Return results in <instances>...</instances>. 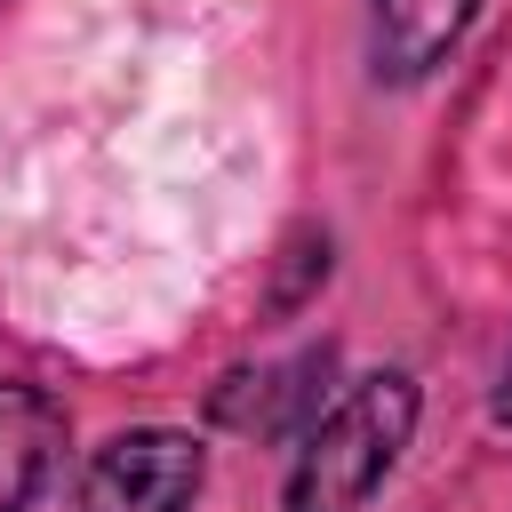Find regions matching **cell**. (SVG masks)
I'll list each match as a JSON object with an SVG mask.
<instances>
[{"instance_id":"cell-1","label":"cell","mask_w":512,"mask_h":512,"mask_svg":"<svg viewBox=\"0 0 512 512\" xmlns=\"http://www.w3.org/2000/svg\"><path fill=\"white\" fill-rule=\"evenodd\" d=\"M416 416H424V392H416L408 368L352 376L296 432V456H288V480H280V512H368L376 488L400 472V456L416 440Z\"/></svg>"},{"instance_id":"cell-3","label":"cell","mask_w":512,"mask_h":512,"mask_svg":"<svg viewBox=\"0 0 512 512\" xmlns=\"http://www.w3.org/2000/svg\"><path fill=\"white\" fill-rule=\"evenodd\" d=\"M328 368H336V352L328 344H312V352H296V360H272V368H232L216 392H208V416L224 424V432H248V440H296L312 416H320V400H328Z\"/></svg>"},{"instance_id":"cell-4","label":"cell","mask_w":512,"mask_h":512,"mask_svg":"<svg viewBox=\"0 0 512 512\" xmlns=\"http://www.w3.org/2000/svg\"><path fill=\"white\" fill-rule=\"evenodd\" d=\"M472 16H480V0H368V72L384 88L432 80L464 48Z\"/></svg>"},{"instance_id":"cell-5","label":"cell","mask_w":512,"mask_h":512,"mask_svg":"<svg viewBox=\"0 0 512 512\" xmlns=\"http://www.w3.org/2000/svg\"><path fill=\"white\" fill-rule=\"evenodd\" d=\"M64 448V408L40 384H0V512H32Z\"/></svg>"},{"instance_id":"cell-6","label":"cell","mask_w":512,"mask_h":512,"mask_svg":"<svg viewBox=\"0 0 512 512\" xmlns=\"http://www.w3.org/2000/svg\"><path fill=\"white\" fill-rule=\"evenodd\" d=\"M488 424H504V432H512V352H504V368H496V392H488Z\"/></svg>"},{"instance_id":"cell-2","label":"cell","mask_w":512,"mask_h":512,"mask_svg":"<svg viewBox=\"0 0 512 512\" xmlns=\"http://www.w3.org/2000/svg\"><path fill=\"white\" fill-rule=\"evenodd\" d=\"M208 488V440L184 424H128L88 448L72 504L80 512H192Z\"/></svg>"}]
</instances>
